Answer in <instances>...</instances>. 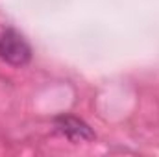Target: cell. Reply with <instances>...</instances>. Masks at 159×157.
<instances>
[{
  "label": "cell",
  "instance_id": "6da1fadb",
  "mask_svg": "<svg viewBox=\"0 0 159 157\" xmlns=\"http://www.w3.org/2000/svg\"><path fill=\"white\" fill-rule=\"evenodd\" d=\"M32 57V48L15 30H6L0 34V59L9 65H24Z\"/></svg>",
  "mask_w": 159,
  "mask_h": 157
},
{
  "label": "cell",
  "instance_id": "7a4b0ae2",
  "mask_svg": "<svg viewBox=\"0 0 159 157\" xmlns=\"http://www.w3.org/2000/svg\"><path fill=\"white\" fill-rule=\"evenodd\" d=\"M56 129L70 141H91V139H94L93 129L83 120L70 117V115H63V117L56 118Z\"/></svg>",
  "mask_w": 159,
  "mask_h": 157
}]
</instances>
